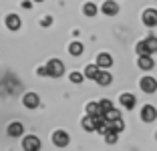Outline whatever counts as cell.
<instances>
[{
    "label": "cell",
    "instance_id": "603a6c76",
    "mask_svg": "<svg viewBox=\"0 0 157 151\" xmlns=\"http://www.w3.org/2000/svg\"><path fill=\"white\" fill-rule=\"evenodd\" d=\"M145 42H147L149 50H151V55H153V52H157V38H155V37H149V38H145Z\"/></svg>",
    "mask_w": 157,
    "mask_h": 151
},
{
    "label": "cell",
    "instance_id": "277c9868",
    "mask_svg": "<svg viewBox=\"0 0 157 151\" xmlns=\"http://www.w3.org/2000/svg\"><path fill=\"white\" fill-rule=\"evenodd\" d=\"M141 119H143L145 123H151V121H155V119H157V111H155V107L145 105L143 109H141Z\"/></svg>",
    "mask_w": 157,
    "mask_h": 151
},
{
    "label": "cell",
    "instance_id": "ffe728a7",
    "mask_svg": "<svg viewBox=\"0 0 157 151\" xmlns=\"http://www.w3.org/2000/svg\"><path fill=\"white\" fill-rule=\"evenodd\" d=\"M69 52L75 55V56H78L81 52H83V45H81V42H73V45H69Z\"/></svg>",
    "mask_w": 157,
    "mask_h": 151
},
{
    "label": "cell",
    "instance_id": "9c48e42d",
    "mask_svg": "<svg viewBox=\"0 0 157 151\" xmlns=\"http://www.w3.org/2000/svg\"><path fill=\"white\" fill-rule=\"evenodd\" d=\"M103 12H105L107 16H115V14L119 12V6H117L115 0H107L105 4H103Z\"/></svg>",
    "mask_w": 157,
    "mask_h": 151
},
{
    "label": "cell",
    "instance_id": "3957f363",
    "mask_svg": "<svg viewBox=\"0 0 157 151\" xmlns=\"http://www.w3.org/2000/svg\"><path fill=\"white\" fill-rule=\"evenodd\" d=\"M22 147L26 151H38L40 149V141H38V137H34V135H28V137H24Z\"/></svg>",
    "mask_w": 157,
    "mask_h": 151
},
{
    "label": "cell",
    "instance_id": "cb8c5ba5",
    "mask_svg": "<svg viewBox=\"0 0 157 151\" xmlns=\"http://www.w3.org/2000/svg\"><path fill=\"white\" fill-rule=\"evenodd\" d=\"M105 117H107V121H113V119H119L121 113H119L117 109H109V111L105 113Z\"/></svg>",
    "mask_w": 157,
    "mask_h": 151
},
{
    "label": "cell",
    "instance_id": "4316f807",
    "mask_svg": "<svg viewBox=\"0 0 157 151\" xmlns=\"http://www.w3.org/2000/svg\"><path fill=\"white\" fill-rule=\"evenodd\" d=\"M51 22H52V18H51V16H44V18H42V26H48Z\"/></svg>",
    "mask_w": 157,
    "mask_h": 151
},
{
    "label": "cell",
    "instance_id": "5bb4252c",
    "mask_svg": "<svg viewBox=\"0 0 157 151\" xmlns=\"http://www.w3.org/2000/svg\"><path fill=\"white\" fill-rule=\"evenodd\" d=\"M83 127H85V131H97V121H95L93 115H87L83 119Z\"/></svg>",
    "mask_w": 157,
    "mask_h": 151
},
{
    "label": "cell",
    "instance_id": "ac0fdd59",
    "mask_svg": "<svg viewBox=\"0 0 157 151\" xmlns=\"http://www.w3.org/2000/svg\"><path fill=\"white\" fill-rule=\"evenodd\" d=\"M109 127H111L113 131L121 133V131L125 129V125H123V121H121V117H119V119H113V121H109Z\"/></svg>",
    "mask_w": 157,
    "mask_h": 151
},
{
    "label": "cell",
    "instance_id": "83f0119b",
    "mask_svg": "<svg viewBox=\"0 0 157 151\" xmlns=\"http://www.w3.org/2000/svg\"><path fill=\"white\" fill-rule=\"evenodd\" d=\"M34 2H42V0H34Z\"/></svg>",
    "mask_w": 157,
    "mask_h": 151
},
{
    "label": "cell",
    "instance_id": "7402d4cb",
    "mask_svg": "<svg viewBox=\"0 0 157 151\" xmlns=\"http://www.w3.org/2000/svg\"><path fill=\"white\" fill-rule=\"evenodd\" d=\"M117 135H119L117 131H113V129H109V131L105 133V141H107V143H117Z\"/></svg>",
    "mask_w": 157,
    "mask_h": 151
},
{
    "label": "cell",
    "instance_id": "e0dca14e",
    "mask_svg": "<svg viewBox=\"0 0 157 151\" xmlns=\"http://www.w3.org/2000/svg\"><path fill=\"white\" fill-rule=\"evenodd\" d=\"M137 55L141 56V55H151V50H149V46H147V42L145 41H141V42H137Z\"/></svg>",
    "mask_w": 157,
    "mask_h": 151
},
{
    "label": "cell",
    "instance_id": "d6986e66",
    "mask_svg": "<svg viewBox=\"0 0 157 151\" xmlns=\"http://www.w3.org/2000/svg\"><path fill=\"white\" fill-rule=\"evenodd\" d=\"M99 113H103L99 103H89L87 105V115H99Z\"/></svg>",
    "mask_w": 157,
    "mask_h": 151
},
{
    "label": "cell",
    "instance_id": "9a60e30c",
    "mask_svg": "<svg viewBox=\"0 0 157 151\" xmlns=\"http://www.w3.org/2000/svg\"><path fill=\"white\" fill-rule=\"evenodd\" d=\"M22 131H24L22 123H10L8 125V135L10 137H18V135H22Z\"/></svg>",
    "mask_w": 157,
    "mask_h": 151
},
{
    "label": "cell",
    "instance_id": "484cf974",
    "mask_svg": "<svg viewBox=\"0 0 157 151\" xmlns=\"http://www.w3.org/2000/svg\"><path fill=\"white\" fill-rule=\"evenodd\" d=\"M71 81H73V83H77V85H78V83L83 81V75H81V73H71Z\"/></svg>",
    "mask_w": 157,
    "mask_h": 151
},
{
    "label": "cell",
    "instance_id": "44dd1931",
    "mask_svg": "<svg viewBox=\"0 0 157 151\" xmlns=\"http://www.w3.org/2000/svg\"><path fill=\"white\" fill-rule=\"evenodd\" d=\"M83 12L87 14V16H95V14H97V6L93 4V2H87V4L83 6Z\"/></svg>",
    "mask_w": 157,
    "mask_h": 151
},
{
    "label": "cell",
    "instance_id": "7a4b0ae2",
    "mask_svg": "<svg viewBox=\"0 0 157 151\" xmlns=\"http://www.w3.org/2000/svg\"><path fill=\"white\" fill-rule=\"evenodd\" d=\"M139 87H141L143 93H155L157 91V81L153 77H143L141 83H139Z\"/></svg>",
    "mask_w": 157,
    "mask_h": 151
},
{
    "label": "cell",
    "instance_id": "2e32d148",
    "mask_svg": "<svg viewBox=\"0 0 157 151\" xmlns=\"http://www.w3.org/2000/svg\"><path fill=\"white\" fill-rule=\"evenodd\" d=\"M99 73H101V67L99 64H89L87 69H85V77H89V79H97Z\"/></svg>",
    "mask_w": 157,
    "mask_h": 151
},
{
    "label": "cell",
    "instance_id": "4fadbf2b",
    "mask_svg": "<svg viewBox=\"0 0 157 151\" xmlns=\"http://www.w3.org/2000/svg\"><path fill=\"white\" fill-rule=\"evenodd\" d=\"M95 81H97L99 85H103V87H107V85H111L113 77H111V73H107V71H101V73L97 75V79H95Z\"/></svg>",
    "mask_w": 157,
    "mask_h": 151
},
{
    "label": "cell",
    "instance_id": "6da1fadb",
    "mask_svg": "<svg viewBox=\"0 0 157 151\" xmlns=\"http://www.w3.org/2000/svg\"><path fill=\"white\" fill-rule=\"evenodd\" d=\"M46 71H48V77L59 79V77H63V73H65V64L60 63L59 59H52V60H48V64H46Z\"/></svg>",
    "mask_w": 157,
    "mask_h": 151
},
{
    "label": "cell",
    "instance_id": "7c38bea8",
    "mask_svg": "<svg viewBox=\"0 0 157 151\" xmlns=\"http://www.w3.org/2000/svg\"><path fill=\"white\" fill-rule=\"evenodd\" d=\"M6 26H8L10 30L20 28V16H16V14H8V16H6Z\"/></svg>",
    "mask_w": 157,
    "mask_h": 151
},
{
    "label": "cell",
    "instance_id": "ba28073f",
    "mask_svg": "<svg viewBox=\"0 0 157 151\" xmlns=\"http://www.w3.org/2000/svg\"><path fill=\"white\" fill-rule=\"evenodd\" d=\"M137 64H139V69H143V71H151L155 63H153L151 55H141V56H139V60H137Z\"/></svg>",
    "mask_w": 157,
    "mask_h": 151
},
{
    "label": "cell",
    "instance_id": "d4e9b609",
    "mask_svg": "<svg viewBox=\"0 0 157 151\" xmlns=\"http://www.w3.org/2000/svg\"><path fill=\"white\" fill-rule=\"evenodd\" d=\"M99 105H101V111H103V113H107L109 109H113V103H111L109 99H103L101 103H99Z\"/></svg>",
    "mask_w": 157,
    "mask_h": 151
},
{
    "label": "cell",
    "instance_id": "8fae6325",
    "mask_svg": "<svg viewBox=\"0 0 157 151\" xmlns=\"http://www.w3.org/2000/svg\"><path fill=\"white\" fill-rule=\"evenodd\" d=\"M135 103H137V101H135V97L131 95V93H123V95H121V105H123L125 109H133Z\"/></svg>",
    "mask_w": 157,
    "mask_h": 151
},
{
    "label": "cell",
    "instance_id": "8992f818",
    "mask_svg": "<svg viewBox=\"0 0 157 151\" xmlns=\"http://www.w3.org/2000/svg\"><path fill=\"white\" fill-rule=\"evenodd\" d=\"M52 143H55L56 147H67V145H69V133L56 131L55 135H52Z\"/></svg>",
    "mask_w": 157,
    "mask_h": 151
},
{
    "label": "cell",
    "instance_id": "52a82bcc",
    "mask_svg": "<svg viewBox=\"0 0 157 151\" xmlns=\"http://www.w3.org/2000/svg\"><path fill=\"white\" fill-rule=\"evenodd\" d=\"M22 101H24V107H28V109H36L38 103H40V99L36 97V93H26Z\"/></svg>",
    "mask_w": 157,
    "mask_h": 151
},
{
    "label": "cell",
    "instance_id": "5b68a950",
    "mask_svg": "<svg viewBox=\"0 0 157 151\" xmlns=\"http://www.w3.org/2000/svg\"><path fill=\"white\" fill-rule=\"evenodd\" d=\"M143 22H145V26H157V10H153V8H147L143 12Z\"/></svg>",
    "mask_w": 157,
    "mask_h": 151
},
{
    "label": "cell",
    "instance_id": "30bf717a",
    "mask_svg": "<svg viewBox=\"0 0 157 151\" xmlns=\"http://www.w3.org/2000/svg\"><path fill=\"white\" fill-rule=\"evenodd\" d=\"M97 64L101 67V69H109V67L113 64V56L107 55V52H101V55L97 56Z\"/></svg>",
    "mask_w": 157,
    "mask_h": 151
}]
</instances>
